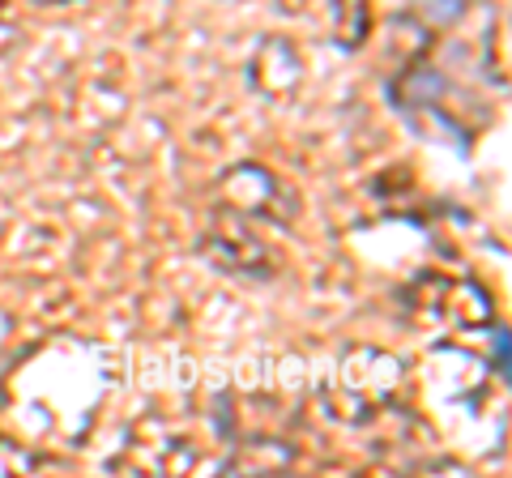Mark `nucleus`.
Wrapping results in <instances>:
<instances>
[{"label": "nucleus", "instance_id": "0eeeda50", "mask_svg": "<svg viewBox=\"0 0 512 478\" xmlns=\"http://www.w3.org/2000/svg\"><path fill=\"white\" fill-rule=\"evenodd\" d=\"M303 73H308V69H303V52L291 39H282V35L261 39V47H256V56L248 65L252 86L261 90L265 99H274V103L295 99L299 86H303Z\"/></svg>", "mask_w": 512, "mask_h": 478}, {"label": "nucleus", "instance_id": "9d476101", "mask_svg": "<svg viewBox=\"0 0 512 478\" xmlns=\"http://www.w3.org/2000/svg\"><path fill=\"white\" fill-rule=\"evenodd\" d=\"M308 5H312V0H278V9H282V13H291V18H295V13H303Z\"/></svg>", "mask_w": 512, "mask_h": 478}, {"label": "nucleus", "instance_id": "f03ea898", "mask_svg": "<svg viewBox=\"0 0 512 478\" xmlns=\"http://www.w3.org/2000/svg\"><path fill=\"white\" fill-rule=\"evenodd\" d=\"M402 385H406L402 359L384 355V350H376V346H359V350H346L342 355L325 402H329L333 419H342L350 427H363V423H376L380 414L397 402Z\"/></svg>", "mask_w": 512, "mask_h": 478}, {"label": "nucleus", "instance_id": "1a4fd4ad", "mask_svg": "<svg viewBox=\"0 0 512 478\" xmlns=\"http://www.w3.org/2000/svg\"><path fill=\"white\" fill-rule=\"evenodd\" d=\"M26 466H35L22 449H9V444H0V474H13V470H26Z\"/></svg>", "mask_w": 512, "mask_h": 478}, {"label": "nucleus", "instance_id": "423d86ee", "mask_svg": "<svg viewBox=\"0 0 512 478\" xmlns=\"http://www.w3.org/2000/svg\"><path fill=\"white\" fill-rule=\"evenodd\" d=\"M116 466L128 470H154V474H180L201 466L197 440H192L188 423L163 419V414H150L133 427V444H128V457L116 461Z\"/></svg>", "mask_w": 512, "mask_h": 478}, {"label": "nucleus", "instance_id": "7ed1b4c3", "mask_svg": "<svg viewBox=\"0 0 512 478\" xmlns=\"http://www.w3.org/2000/svg\"><path fill=\"white\" fill-rule=\"evenodd\" d=\"M402 304L414 321L440 329H478L491 321V295L470 278L427 274L402 295Z\"/></svg>", "mask_w": 512, "mask_h": 478}, {"label": "nucleus", "instance_id": "20e7f679", "mask_svg": "<svg viewBox=\"0 0 512 478\" xmlns=\"http://www.w3.org/2000/svg\"><path fill=\"white\" fill-rule=\"evenodd\" d=\"M222 210H235L261 227H286L299 214V193L261 163H239L222 180Z\"/></svg>", "mask_w": 512, "mask_h": 478}, {"label": "nucleus", "instance_id": "f8f14e48", "mask_svg": "<svg viewBox=\"0 0 512 478\" xmlns=\"http://www.w3.org/2000/svg\"><path fill=\"white\" fill-rule=\"evenodd\" d=\"M56 5H64V0H56Z\"/></svg>", "mask_w": 512, "mask_h": 478}, {"label": "nucleus", "instance_id": "6e6552de", "mask_svg": "<svg viewBox=\"0 0 512 478\" xmlns=\"http://www.w3.org/2000/svg\"><path fill=\"white\" fill-rule=\"evenodd\" d=\"M329 26H333V43L355 52L372 39L376 30V5L372 0H329Z\"/></svg>", "mask_w": 512, "mask_h": 478}, {"label": "nucleus", "instance_id": "f257e3e1", "mask_svg": "<svg viewBox=\"0 0 512 478\" xmlns=\"http://www.w3.org/2000/svg\"><path fill=\"white\" fill-rule=\"evenodd\" d=\"M86 359H90V346L64 342V346L43 350L30 368L18 372V393L26 402L30 427H43V432L52 427L60 436H77L82 427H90L103 393H86V389L69 393V380Z\"/></svg>", "mask_w": 512, "mask_h": 478}, {"label": "nucleus", "instance_id": "39448f33", "mask_svg": "<svg viewBox=\"0 0 512 478\" xmlns=\"http://www.w3.org/2000/svg\"><path fill=\"white\" fill-rule=\"evenodd\" d=\"M205 252L218 269L244 278H274L278 274V252L269 248V239L261 235V222H252L235 210H222L218 222L205 231Z\"/></svg>", "mask_w": 512, "mask_h": 478}, {"label": "nucleus", "instance_id": "9b49d317", "mask_svg": "<svg viewBox=\"0 0 512 478\" xmlns=\"http://www.w3.org/2000/svg\"><path fill=\"white\" fill-rule=\"evenodd\" d=\"M5 9H9V0H0V13H5Z\"/></svg>", "mask_w": 512, "mask_h": 478}]
</instances>
